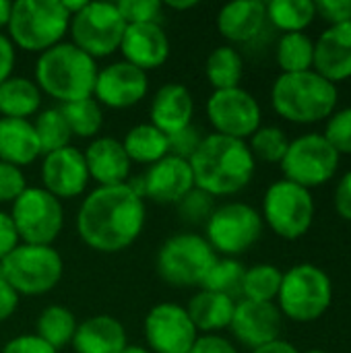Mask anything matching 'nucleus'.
Returning a JSON list of instances; mask_svg holds the SVG:
<instances>
[{
  "mask_svg": "<svg viewBox=\"0 0 351 353\" xmlns=\"http://www.w3.org/2000/svg\"><path fill=\"white\" fill-rule=\"evenodd\" d=\"M145 201L128 184L97 186L77 213L79 238L95 252L126 250L145 228Z\"/></svg>",
  "mask_w": 351,
  "mask_h": 353,
  "instance_id": "obj_1",
  "label": "nucleus"
},
{
  "mask_svg": "<svg viewBox=\"0 0 351 353\" xmlns=\"http://www.w3.org/2000/svg\"><path fill=\"white\" fill-rule=\"evenodd\" d=\"M194 188L215 196H230L244 190L254 176L257 161L246 141L223 134L203 137L199 149L188 159Z\"/></svg>",
  "mask_w": 351,
  "mask_h": 353,
  "instance_id": "obj_2",
  "label": "nucleus"
},
{
  "mask_svg": "<svg viewBox=\"0 0 351 353\" xmlns=\"http://www.w3.org/2000/svg\"><path fill=\"white\" fill-rule=\"evenodd\" d=\"M97 72L99 68L89 54L79 50L72 41H60L39 54L35 85L60 103H70L93 97Z\"/></svg>",
  "mask_w": 351,
  "mask_h": 353,
  "instance_id": "obj_3",
  "label": "nucleus"
},
{
  "mask_svg": "<svg viewBox=\"0 0 351 353\" xmlns=\"http://www.w3.org/2000/svg\"><path fill=\"white\" fill-rule=\"evenodd\" d=\"M337 85L314 68L306 72L279 74L271 87V105L288 122L317 124L329 120L337 110Z\"/></svg>",
  "mask_w": 351,
  "mask_h": 353,
  "instance_id": "obj_4",
  "label": "nucleus"
},
{
  "mask_svg": "<svg viewBox=\"0 0 351 353\" xmlns=\"http://www.w3.org/2000/svg\"><path fill=\"white\" fill-rule=\"evenodd\" d=\"M70 14L60 0H17L8 21V39L25 52L43 54L60 43L68 31Z\"/></svg>",
  "mask_w": 351,
  "mask_h": 353,
  "instance_id": "obj_5",
  "label": "nucleus"
},
{
  "mask_svg": "<svg viewBox=\"0 0 351 353\" xmlns=\"http://www.w3.org/2000/svg\"><path fill=\"white\" fill-rule=\"evenodd\" d=\"M331 302L333 281L319 265L300 263L283 273L277 294L281 316L294 323H314L327 314Z\"/></svg>",
  "mask_w": 351,
  "mask_h": 353,
  "instance_id": "obj_6",
  "label": "nucleus"
},
{
  "mask_svg": "<svg viewBox=\"0 0 351 353\" xmlns=\"http://www.w3.org/2000/svg\"><path fill=\"white\" fill-rule=\"evenodd\" d=\"M62 273V256L52 246L19 244L0 263V275L19 296H41L52 292L60 283Z\"/></svg>",
  "mask_w": 351,
  "mask_h": 353,
  "instance_id": "obj_7",
  "label": "nucleus"
},
{
  "mask_svg": "<svg viewBox=\"0 0 351 353\" xmlns=\"http://www.w3.org/2000/svg\"><path fill=\"white\" fill-rule=\"evenodd\" d=\"M312 192L290 180L273 182L263 196V221L283 240L304 238L314 223Z\"/></svg>",
  "mask_w": 351,
  "mask_h": 353,
  "instance_id": "obj_8",
  "label": "nucleus"
},
{
  "mask_svg": "<svg viewBox=\"0 0 351 353\" xmlns=\"http://www.w3.org/2000/svg\"><path fill=\"white\" fill-rule=\"evenodd\" d=\"M217 252L199 234H176L168 238L157 252V273L174 288L201 285L215 265Z\"/></svg>",
  "mask_w": 351,
  "mask_h": 353,
  "instance_id": "obj_9",
  "label": "nucleus"
},
{
  "mask_svg": "<svg viewBox=\"0 0 351 353\" xmlns=\"http://www.w3.org/2000/svg\"><path fill=\"white\" fill-rule=\"evenodd\" d=\"M265 221L261 213L246 203H225L215 207L205 223L207 242L211 248L228 259L244 254L263 236Z\"/></svg>",
  "mask_w": 351,
  "mask_h": 353,
  "instance_id": "obj_10",
  "label": "nucleus"
},
{
  "mask_svg": "<svg viewBox=\"0 0 351 353\" xmlns=\"http://www.w3.org/2000/svg\"><path fill=\"white\" fill-rule=\"evenodd\" d=\"M341 155L319 132L302 134L290 141V147L281 159V172L285 180L302 186L317 188L335 178Z\"/></svg>",
  "mask_w": 351,
  "mask_h": 353,
  "instance_id": "obj_11",
  "label": "nucleus"
},
{
  "mask_svg": "<svg viewBox=\"0 0 351 353\" xmlns=\"http://www.w3.org/2000/svg\"><path fill=\"white\" fill-rule=\"evenodd\" d=\"M10 217L19 232V240L33 246H52L64 228L62 203L46 188L27 186L12 203Z\"/></svg>",
  "mask_w": 351,
  "mask_h": 353,
  "instance_id": "obj_12",
  "label": "nucleus"
},
{
  "mask_svg": "<svg viewBox=\"0 0 351 353\" xmlns=\"http://www.w3.org/2000/svg\"><path fill=\"white\" fill-rule=\"evenodd\" d=\"M72 43L95 58L112 56L120 50L126 23L112 2H87L81 12L70 17Z\"/></svg>",
  "mask_w": 351,
  "mask_h": 353,
  "instance_id": "obj_13",
  "label": "nucleus"
},
{
  "mask_svg": "<svg viewBox=\"0 0 351 353\" xmlns=\"http://www.w3.org/2000/svg\"><path fill=\"white\" fill-rule=\"evenodd\" d=\"M207 118L217 134L246 141L261 128L263 112L252 93L234 87L211 93L207 99Z\"/></svg>",
  "mask_w": 351,
  "mask_h": 353,
  "instance_id": "obj_14",
  "label": "nucleus"
},
{
  "mask_svg": "<svg viewBox=\"0 0 351 353\" xmlns=\"http://www.w3.org/2000/svg\"><path fill=\"white\" fill-rule=\"evenodd\" d=\"M143 331L151 353H190L199 337L186 308L172 302L153 306L145 316Z\"/></svg>",
  "mask_w": 351,
  "mask_h": 353,
  "instance_id": "obj_15",
  "label": "nucleus"
},
{
  "mask_svg": "<svg viewBox=\"0 0 351 353\" xmlns=\"http://www.w3.org/2000/svg\"><path fill=\"white\" fill-rule=\"evenodd\" d=\"M149 91L147 72L120 60L103 66L97 72L93 99L112 110H126L137 105Z\"/></svg>",
  "mask_w": 351,
  "mask_h": 353,
  "instance_id": "obj_16",
  "label": "nucleus"
},
{
  "mask_svg": "<svg viewBox=\"0 0 351 353\" xmlns=\"http://www.w3.org/2000/svg\"><path fill=\"white\" fill-rule=\"evenodd\" d=\"M281 312L271 302H252L240 300L236 302L234 316L230 323L232 335L250 352L279 339L281 331Z\"/></svg>",
  "mask_w": 351,
  "mask_h": 353,
  "instance_id": "obj_17",
  "label": "nucleus"
},
{
  "mask_svg": "<svg viewBox=\"0 0 351 353\" xmlns=\"http://www.w3.org/2000/svg\"><path fill=\"white\" fill-rule=\"evenodd\" d=\"M41 188L56 199H74L83 194L89 184V170L83 151L68 145L48 153L41 163Z\"/></svg>",
  "mask_w": 351,
  "mask_h": 353,
  "instance_id": "obj_18",
  "label": "nucleus"
},
{
  "mask_svg": "<svg viewBox=\"0 0 351 353\" xmlns=\"http://www.w3.org/2000/svg\"><path fill=\"white\" fill-rule=\"evenodd\" d=\"M143 182L145 196L157 205H178L194 188L190 161L176 155H166L153 163L143 176Z\"/></svg>",
  "mask_w": 351,
  "mask_h": 353,
  "instance_id": "obj_19",
  "label": "nucleus"
},
{
  "mask_svg": "<svg viewBox=\"0 0 351 353\" xmlns=\"http://www.w3.org/2000/svg\"><path fill=\"white\" fill-rule=\"evenodd\" d=\"M120 50L124 54V62L141 68L155 70L170 56V39L161 25H126Z\"/></svg>",
  "mask_w": 351,
  "mask_h": 353,
  "instance_id": "obj_20",
  "label": "nucleus"
},
{
  "mask_svg": "<svg viewBox=\"0 0 351 353\" xmlns=\"http://www.w3.org/2000/svg\"><path fill=\"white\" fill-rule=\"evenodd\" d=\"M314 70L333 85L351 79V21L329 27L314 41Z\"/></svg>",
  "mask_w": 351,
  "mask_h": 353,
  "instance_id": "obj_21",
  "label": "nucleus"
},
{
  "mask_svg": "<svg viewBox=\"0 0 351 353\" xmlns=\"http://www.w3.org/2000/svg\"><path fill=\"white\" fill-rule=\"evenodd\" d=\"M85 163L89 178L99 182V186L126 184L130 178V159L122 147V141L112 137H99L85 149Z\"/></svg>",
  "mask_w": 351,
  "mask_h": 353,
  "instance_id": "obj_22",
  "label": "nucleus"
},
{
  "mask_svg": "<svg viewBox=\"0 0 351 353\" xmlns=\"http://www.w3.org/2000/svg\"><path fill=\"white\" fill-rule=\"evenodd\" d=\"M151 124L161 130L163 134H174L184 130L192 124L194 114V101L190 91L180 83H168L157 89L153 95L151 108Z\"/></svg>",
  "mask_w": 351,
  "mask_h": 353,
  "instance_id": "obj_23",
  "label": "nucleus"
},
{
  "mask_svg": "<svg viewBox=\"0 0 351 353\" xmlns=\"http://www.w3.org/2000/svg\"><path fill=\"white\" fill-rule=\"evenodd\" d=\"M267 25V4L261 0H236L217 14L219 33L232 43H248L261 35Z\"/></svg>",
  "mask_w": 351,
  "mask_h": 353,
  "instance_id": "obj_24",
  "label": "nucleus"
},
{
  "mask_svg": "<svg viewBox=\"0 0 351 353\" xmlns=\"http://www.w3.org/2000/svg\"><path fill=\"white\" fill-rule=\"evenodd\" d=\"M122 323L110 314H97L77 325L72 347L77 353H122L126 347Z\"/></svg>",
  "mask_w": 351,
  "mask_h": 353,
  "instance_id": "obj_25",
  "label": "nucleus"
},
{
  "mask_svg": "<svg viewBox=\"0 0 351 353\" xmlns=\"http://www.w3.org/2000/svg\"><path fill=\"white\" fill-rule=\"evenodd\" d=\"M39 155V141L29 120L0 118V161L21 168L33 163Z\"/></svg>",
  "mask_w": 351,
  "mask_h": 353,
  "instance_id": "obj_26",
  "label": "nucleus"
},
{
  "mask_svg": "<svg viewBox=\"0 0 351 353\" xmlns=\"http://www.w3.org/2000/svg\"><path fill=\"white\" fill-rule=\"evenodd\" d=\"M234 308H236V300H232L223 294L201 290L190 300L186 312H188V316H190V321L199 333L211 335V333L230 329Z\"/></svg>",
  "mask_w": 351,
  "mask_h": 353,
  "instance_id": "obj_27",
  "label": "nucleus"
},
{
  "mask_svg": "<svg viewBox=\"0 0 351 353\" xmlns=\"http://www.w3.org/2000/svg\"><path fill=\"white\" fill-rule=\"evenodd\" d=\"M41 105V91L35 81L25 77H10L0 85V114L2 118L27 120Z\"/></svg>",
  "mask_w": 351,
  "mask_h": 353,
  "instance_id": "obj_28",
  "label": "nucleus"
},
{
  "mask_svg": "<svg viewBox=\"0 0 351 353\" xmlns=\"http://www.w3.org/2000/svg\"><path fill=\"white\" fill-rule=\"evenodd\" d=\"M122 147H124L130 161L147 163V165H153L159 159H163L166 155H170V151H168V134L157 130L151 122L132 126L126 132V137L122 141Z\"/></svg>",
  "mask_w": 351,
  "mask_h": 353,
  "instance_id": "obj_29",
  "label": "nucleus"
},
{
  "mask_svg": "<svg viewBox=\"0 0 351 353\" xmlns=\"http://www.w3.org/2000/svg\"><path fill=\"white\" fill-rule=\"evenodd\" d=\"M317 19L312 0H271L267 2V21L283 33H304Z\"/></svg>",
  "mask_w": 351,
  "mask_h": 353,
  "instance_id": "obj_30",
  "label": "nucleus"
},
{
  "mask_svg": "<svg viewBox=\"0 0 351 353\" xmlns=\"http://www.w3.org/2000/svg\"><path fill=\"white\" fill-rule=\"evenodd\" d=\"M205 72L215 91L234 89L240 87L244 74V60L234 46H219L209 54Z\"/></svg>",
  "mask_w": 351,
  "mask_h": 353,
  "instance_id": "obj_31",
  "label": "nucleus"
},
{
  "mask_svg": "<svg viewBox=\"0 0 351 353\" xmlns=\"http://www.w3.org/2000/svg\"><path fill=\"white\" fill-rule=\"evenodd\" d=\"M281 74L306 72L314 68V41L308 33H283L275 50Z\"/></svg>",
  "mask_w": 351,
  "mask_h": 353,
  "instance_id": "obj_32",
  "label": "nucleus"
},
{
  "mask_svg": "<svg viewBox=\"0 0 351 353\" xmlns=\"http://www.w3.org/2000/svg\"><path fill=\"white\" fill-rule=\"evenodd\" d=\"M35 329H37L35 335L58 352V350L66 347L68 343H72V337L77 331V321L68 308L52 304L41 310Z\"/></svg>",
  "mask_w": 351,
  "mask_h": 353,
  "instance_id": "obj_33",
  "label": "nucleus"
},
{
  "mask_svg": "<svg viewBox=\"0 0 351 353\" xmlns=\"http://www.w3.org/2000/svg\"><path fill=\"white\" fill-rule=\"evenodd\" d=\"M281 279H283V273L275 265H269V263L254 265V267L246 269V273H244L242 296H244V300L275 304L279 288H281Z\"/></svg>",
  "mask_w": 351,
  "mask_h": 353,
  "instance_id": "obj_34",
  "label": "nucleus"
},
{
  "mask_svg": "<svg viewBox=\"0 0 351 353\" xmlns=\"http://www.w3.org/2000/svg\"><path fill=\"white\" fill-rule=\"evenodd\" d=\"M60 112L70 128V134L81 137V139H91L95 137L101 126H103V112L101 105L93 99H79V101H70V103H62Z\"/></svg>",
  "mask_w": 351,
  "mask_h": 353,
  "instance_id": "obj_35",
  "label": "nucleus"
},
{
  "mask_svg": "<svg viewBox=\"0 0 351 353\" xmlns=\"http://www.w3.org/2000/svg\"><path fill=\"white\" fill-rule=\"evenodd\" d=\"M244 273H246V267L240 261L223 256V259H217L215 265L209 269L201 288L207 292L223 294V296L236 300L238 296H242Z\"/></svg>",
  "mask_w": 351,
  "mask_h": 353,
  "instance_id": "obj_36",
  "label": "nucleus"
},
{
  "mask_svg": "<svg viewBox=\"0 0 351 353\" xmlns=\"http://www.w3.org/2000/svg\"><path fill=\"white\" fill-rule=\"evenodd\" d=\"M33 128H35L39 149L43 155L68 147L70 137H72L60 108H50V110H43L41 114H37Z\"/></svg>",
  "mask_w": 351,
  "mask_h": 353,
  "instance_id": "obj_37",
  "label": "nucleus"
},
{
  "mask_svg": "<svg viewBox=\"0 0 351 353\" xmlns=\"http://www.w3.org/2000/svg\"><path fill=\"white\" fill-rule=\"evenodd\" d=\"M288 147H290V139L279 126H261L250 137V145H248L254 161H263V163H281Z\"/></svg>",
  "mask_w": 351,
  "mask_h": 353,
  "instance_id": "obj_38",
  "label": "nucleus"
},
{
  "mask_svg": "<svg viewBox=\"0 0 351 353\" xmlns=\"http://www.w3.org/2000/svg\"><path fill=\"white\" fill-rule=\"evenodd\" d=\"M116 6L126 25H161L163 4L159 0H120Z\"/></svg>",
  "mask_w": 351,
  "mask_h": 353,
  "instance_id": "obj_39",
  "label": "nucleus"
},
{
  "mask_svg": "<svg viewBox=\"0 0 351 353\" xmlns=\"http://www.w3.org/2000/svg\"><path fill=\"white\" fill-rule=\"evenodd\" d=\"M215 211V201L211 194L192 188L180 203H178V213L180 219L190 223V225H199V223H207L211 213Z\"/></svg>",
  "mask_w": 351,
  "mask_h": 353,
  "instance_id": "obj_40",
  "label": "nucleus"
},
{
  "mask_svg": "<svg viewBox=\"0 0 351 353\" xmlns=\"http://www.w3.org/2000/svg\"><path fill=\"white\" fill-rule=\"evenodd\" d=\"M323 137L339 155H351V108L335 110L327 120Z\"/></svg>",
  "mask_w": 351,
  "mask_h": 353,
  "instance_id": "obj_41",
  "label": "nucleus"
},
{
  "mask_svg": "<svg viewBox=\"0 0 351 353\" xmlns=\"http://www.w3.org/2000/svg\"><path fill=\"white\" fill-rule=\"evenodd\" d=\"M27 188L21 168L0 161V203H14Z\"/></svg>",
  "mask_w": 351,
  "mask_h": 353,
  "instance_id": "obj_42",
  "label": "nucleus"
},
{
  "mask_svg": "<svg viewBox=\"0 0 351 353\" xmlns=\"http://www.w3.org/2000/svg\"><path fill=\"white\" fill-rule=\"evenodd\" d=\"M203 141V134L197 126H186L184 130L180 132H174L168 137V151L170 155H176V157H182V159H190L194 155V151L199 149Z\"/></svg>",
  "mask_w": 351,
  "mask_h": 353,
  "instance_id": "obj_43",
  "label": "nucleus"
},
{
  "mask_svg": "<svg viewBox=\"0 0 351 353\" xmlns=\"http://www.w3.org/2000/svg\"><path fill=\"white\" fill-rule=\"evenodd\" d=\"M317 17L329 23V27L351 21V0H319L314 2Z\"/></svg>",
  "mask_w": 351,
  "mask_h": 353,
  "instance_id": "obj_44",
  "label": "nucleus"
},
{
  "mask_svg": "<svg viewBox=\"0 0 351 353\" xmlns=\"http://www.w3.org/2000/svg\"><path fill=\"white\" fill-rule=\"evenodd\" d=\"M2 353H58L54 347H50L46 341H41L37 335H19L10 339Z\"/></svg>",
  "mask_w": 351,
  "mask_h": 353,
  "instance_id": "obj_45",
  "label": "nucleus"
},
{
  "mask_svg": "<svg viewBox=\"0 0 351 353\" xmlns=\"http://www.w3.org/2000/svg\"><path fill=\"white\" fill-rule=\"evenodd\" d=\"M19 232L12 223L10 213L0 211V263L19 246Z\"/></svg>",
  "mask_w": 351,
  "mask_h": 353,
  "instance_id": "obj_46",
  "label": "nucleus"
},
{
  "mask_svg": "<svg viewBox=\"0 0 351 353\" xmlns=\"http://www.w3.org/2000/svg\"><path fill=\"white\" fill-rule=\"evenodd\" d=\"M190 353H238V350L225 337L211 333V335H199Z\"/></svg>",
  "mask_w": 351,
  "mask_h": 353,
  "instance_id": "obj_47",
  "label": "nucleus"
},
{
  "mask_svg": "<svg viewBox=\"0 0 351 353\" xmlns=\"http://www.w3.org/2000/svg\"><path fill=\"white\" fill-rule=\"evenodd\" d=\"M333 203H335L337 215L351 223V170L348 174H343L341 180L337 182Z\"/></svg>",
  "mask_w": 351,
  "mask_h": 353,
  "instance_id": "obj_48",
  "label": "nucleus"
},
{
  "mask_svg": "<svg viewBox=\"0 0 351 353\" xmlns=\"http://www.w3.org/2000/svg\"><path fill=\"white\" fill-rule=\"evenodd\" d=\"M19 306V294L10 288V283L0 275V323L8 321Z\"/></svg>",
  "mask_w": 351,
  "mask_h": 353,
  "instance_id": "obj_49",
  "label": "nucleus"
},
{
  "mask_svg": "<svg viewBox=\"0 0 351 353\" xmlns=\"http://www.w3.org/2000/svg\"><path fill=\"white\" fill-rule=\"evenodd\" d=\"M14 46H12V41L6 37V35H2L0 33V85L6 81V79H10V74H12V66H14Z\"/></svg>",
  "mask_w": 351,
  "mask_h": 353,
  "instance_id": "obj_50",
  "label": "nucleus"
},
{
  "mask_svg": "<svg viewBox=\"0 0 351 353\" xmlns=\"http://www.w3.org/2000/svg\"><path fill=\"white\" fill-rule=\"evenodd\" d=\"M250 353H300V352H298V347H296L294 343H290V341H285V339H275V341H271V343H267V345H261V347L252 350Z\"/></svg>",
  "mask_w": 351,
  "mask_h": 353,
  "instance_id": "obj_51",
  "label": "nucleus"
},
{
  "mask_svg": "<svg viewBox=\"0 0 351 353\" xmlns=\"http://www.w3.org/2000/svg\"><path fill=\"white\" fill-rule=\"evenodd\" d=\"M60 2H62L64 10H66L70 17H74L77 12H81V10L85 8V4H87V0H60Z\"/></svg>",
  "mask_w": 351,
  "mask_h": 353,
  "instance_id": "obj_52",
  "label": "nucleus"
},
{
  "mask_svg": "<svg viewBox=\"0 0 351 353\" xmlns=\"http://www.w3.org/2000/svg\"><path fill=\"white\" fill-rule=\"evenodd\" d=\"M10 10H12V2H8V0H0V31H2L4 27H8Z\"/></svg>",
  "mask_w": 351,
  "mask_h": 353,
  "instance_id": "obj_53",
  "label": "nucleus"
},
{
  "mask_svg": "<svg viewBox=\"0 0 351 353\" xmlns=\"http://www.w3.org/2000/svg\"><path fill=\"white\" fill-rule=\"evenodd\" d=\"M199 2L197 0H168L163 6H168V8H174V10H188V8H194Z\"/></svg>",
  "mask_w": 351,
  "mask_h": 353,
  "instance_id": "obj_54",
  "label": "nucleus"
},
{
  "mask_svg": "<svg viewBox=\"0 0 351 353\" xmlns=\"http://www.w3.org/2000/svg\"><path fill=\"white\" fill-rule=\"evenodd\" d=\"M122 353H151L147 347H143V345H126Z\"/></svg>",
  "mask_w": 351,
  "mask_h": 353,
  "instance_id": "obj_55",
  "label": "nucleus"
},
{
  "mask_svg": "<svg viewBox=\"0 0 351 353\" xmlns=\"http://www.w3.org/2000/svg\"><path fill=\"white\" fill-rule=\"evenodd\" d=\"M306 353H329V352H323V350H310V352Z\"/></svg>",
  "mask_w": 351,
  "mask_h": 353,
  "instance_id": "obj_56",
  "label": "nucleus"
}]
</instances>
